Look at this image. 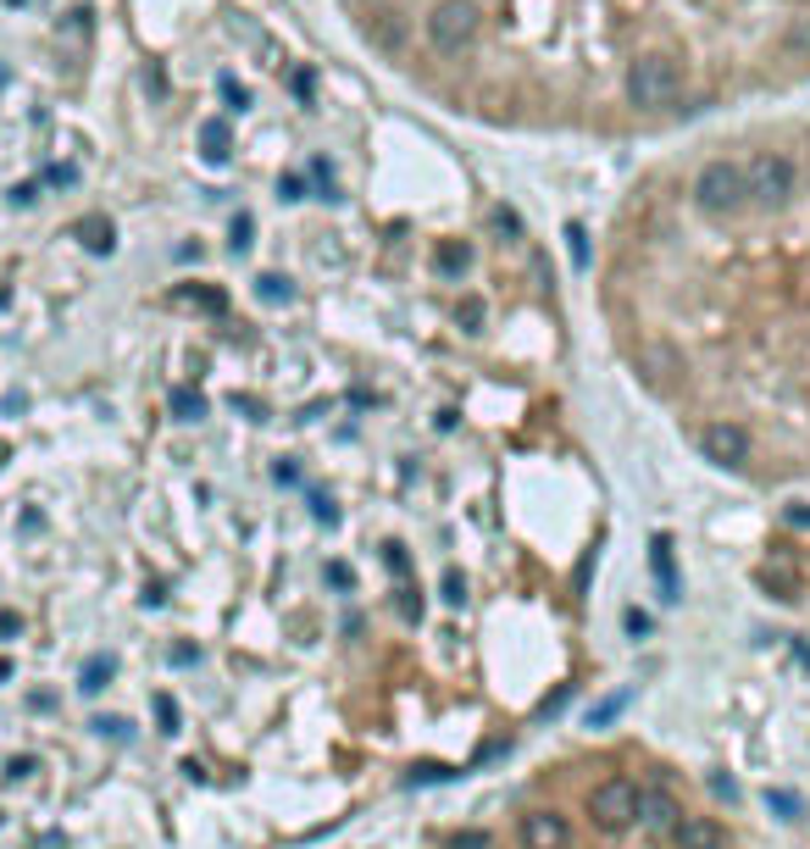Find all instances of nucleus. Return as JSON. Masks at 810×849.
<instances>
[{"label": "nucleus", "instance_id": "c756f323", "mask_svg": "<svg viewBox=\"0 0 810 849\" xmlns=\"http://www.w3.org/2000/svg\"><path fill=\"white\" fill-rule=\"evenodd\" d=\"M12 633H23V617L17 610H0V639H12Z\"/></svg>", "mask_w": 810, "mask_h": 849}, {"label": "nucleus", "instance_id": "7c9ffc66", "mask_svg": "<svg viewBox=\"0 0 810 849\" xmlns=\"http://www.w3.org/2000/svg\"><path fill=\"white\" fill-rule=\"evenodd\" d=\"M272 478H278V484H295V478H300V466H295V461H278V466H272Z\"/></svg>", "mask_w": 810, "mask_h": 849}, {"label": "nucleus", "instance_id": "6e6552de", "mask_svg": "<svg viewBox=\"0 0 810 849\" xmlns=\"http://www.w3.org/2000/svg\"><path fill=\"white\" fill-rule=\"evenodd\" d=\"M571 833H566V816L555 811H528L522 816V849H566Z\"/></svg>", "mask_w": 810, "mask_h": 849}, {"label": "nucleus", "instance_id": "f3484780", "mask_svg": "<svg viewBox=\"0 0 810 849\" xmlns=\"http://www.w3.org/2000/svg\"><path fill=\"white\" fill-rule=\"evenodd\" d=\"M106 678H112V655H94L89 667H83V694H94V689H106Z\"/></svg>", "mask_w": 810, "mask_h": 849}, {"label": "nucleus", "instance_id": "aec40b11", "mask_svg": "<svg viewBox=\"0 0 810 849\" xmlns=\"http://www.w3.org/2000/svg\"><path fill=\"white\" fill-rule=\"evenodd\" d=\"M622 705H628V694H610V699H600L594 711H589V722H594V728H605V722H610L616 711H622Z\"/></svg>", "mask_w": 810, "mask_h": 849}, {"label": "nucleus", "instance_id": "a878e982", "mask_svg": "<svg viewBox=\"0 0 810 849\" xmlns=\"http://www.w3.org/2000/svg\"><path fill=\"white\" fill-rule=\"evenodd\" d=\"M445 600H450V605H461V600H466V583H461V573H445Z\"/></svg>", "mask_w": 810, "mask_h": 849}, {"label": "nucleus", "instance_id": "6ab92c4d", "mask_svg": "<svg viewBox=\"0 0 810 849\" xmlns=\"http://www.w3.org/2000/svg\"><path fill=\"white\" fill-rule=\"evenodd\" d=\"M228 245H233V256H245V250L256 245V222H250L245 211H240V217H233V240H228Z\"/></svg>", "mask_w": 810, "mask_h": 849}, {"label": "nucleus", "instance_id": "ddd939ff", "mask_svg": "<svg viewBox=\"0 0 810 849\" xmlns=\"http://www.w3.org/2000/svg\"><path fill=\"white\" fill-rule=\"evenodd\" d=\"M201 145H206V162H211V167H222V162H228V123H217V117H211V123L201 128Z\"/></svg>", "mask_w": 810, "mask_h": 849}, {"label": "nucleus", "instance_id": "f257e3e1", "mask_svg": "<svg viewBox=\"0 0 810 849\" xmlns=\"http://www.w3.org/2000/svg\"><path fill=\"white\" fill-rule=\"evenodd\" d=\"M694 206L705 217H738L749 211V178H744V162H705L699 178H694Z\"/></svg>", "mask_w": 810, "mask_h": 849}, {"label": "nucleus", "instance_id": "5701e85b", "mask_svg": "<svg viewBox=\"0 0 810 849\" xmlns=\"http://www.w3.org/2000/svg\"><path fill=\"white\" fill-rule=\"evenodd\" d=\"M183 300H195V306H206V311H222V295H217V290H183Z\"/></svg>", "mask_w": 810, "mask_h": 849}, {"label": "nucleus", "instance_id": "1a4fd4ad", "mask_svg": "<svg viewBox=\"0 0 810 849\" xmlns=\"http://www.w3.org/2000/svg\"><path fill=\"white\" fill-rule=\"evenodd\" d=\"M672 838H678V849H728V827L717 816H683L672 827Z\"/></svg>", "mask_w": 810, "mask_h": 849}, {"label": "nucleus", "instance_id": "4c0bfd02", "mask_svg": "<svg viewBox=\"0 0 810 849\" xmlns=\"http://www.w3.org/2000/svg\"><path fill=\"white\" fill-rule=\"evenodd\" d=\"M7 7H23V0H7Z\"/></svg>", "mask_w": 810, "mask_h": 849}, {"label": "nucleus", "instance_id": "393cba45", "mask_svg": "<svg viewBox=\"0 0 810 849\" xmlns=\"http://www.w3.org/2000/svg\"><path fill=\"white\" fill-rule=\"evenodd\" d=\"M455 317H461L466 327H478V322H484V300H461V311H455Z\"/></svg>", "mask_w": 810, "mask_h": 849}, {"label": "nucleus", "instance_id": "72a5a7b5", "mask_svg": "<svg viewBox=\"0 0 810 849\" xmlns=\"http://www.w3.org/2000/svg\"><path fill=\"white\" fill-rule=\"evenodd\" d=\"M295 94H300V101H311V73H306V67L295 73Z\"/></svg>", "mask_w": 810, "mask_h": 849}, {"label": "nucleus", "instance_id": "cd10ccee", "mask_svg": "<svg viewBox=\"0 0 810 849\" xmlns=\"http://www.w3.org/2000/svg\"><path fill=\"white\" fill-rule=\"evenodd\" d=\"M222 94H228V106H233V112H240V106L250 101V94H245L240 83H233V78H222Z\"/></svg>", "mask_w": 810, "mask_h": 849}, {"label": "nucleus", "instance_id": "2eb2a0df", "mask_svg": "<svg viewBox=\"0 0 810 849\" xmlns=\"http://www.w3.org/2000/svg\"><path fill=\"white\" fill-rule=\"evenodd\" d=\"M172 416H178V422H201V416H206L201 389H172Z\"/></svg>", "mask_w": 810, "mask_h": 849}, {"label": "nucleus", "instance_id": "f704fd0d", "mask_svg": "<svg viewBox=\"0 0 810 849\" xmlns=\"http://www.w3.org/2000/svg\"><path fill=\"white\" fill-rule=\"evenodd\" d=\"M788 523H794V528H810V505H794V511H788Z\"/></svg>", "mask_w": 810, "mask_h": 849}, {"label": "nucleus", "instance_id": "4be33fe9", "mask_svg": "<svg viewBox=\"0 0 810 849\" xmlns=\"http://www.w3.org/2000/svg\"><path fill=\"white\" fill-rule=\"evenodd\" d=\"M156 717H162V728H167V733H178V705H172L167 694H156Z\"/></svg>", "mask_w": 810, "mask_h": 849}, {"label": "nucleus", "instance_id": "f03ea898", "mask_svg": "<svg viewBox=\"0 0 810 849\" xmlns=\"http://www.w3.org/2000/svg\"><path fill=\"white\" fill-rule=\"evenodd\" d=\"M683 89V67L672 56H639L628 67V101L633 106H672Z\"/></svg>", "mask_w": 810, "mask_h": 849}, {"label": "nucleus", "instance_id": "20e7f679", "mask_svg": "<svg viewBox=\"0 0 810 849\" xmlns=\"http://www.w3.org/2000/svg\"><path fill=\"white\" fill-rule=\"evenodd\" d=\"M478 7L472 0H439L434 7V17H427V44L434 51H445V56H461L472 39H478Z\"/></svg>", "mask_w": 810, "mask_h": 849}, {"label": "nucleus", "instance_id": "4468645a", "mask_svg": "<svg viewBox=\"0 0 810 849\" xmlns=\"http://www.w3.org/2000/svg\"><path fill=\"white\" fill-rule=\"evenodd\" d=\"M434 267H439L445 278H461V272L472 267V250H466V245H439V250H434Z\"/></svg>", "mask_w": 810, "mask_h": 849}, {"label": "nucleus", "instance_id": "9b49d317", "mask_svg": "<svg viewBox=\"0 0 810 849\" xmlns=\"http://www.w3.org/2000/svg\"><path fill=\"white\" fill-rule=\"evenodd\" d=\"M760 583L777 589V600H799V573L788 561H767V566H760Z\"/></svg>", "mask_w": 810, "mask_h": 849}, {"label": "nucleus", "instance_id": "473e14b6", "mask_svg": "<svg viewBox=\"0 0 810 849\" xmlns=\"http://www.w3.org/2000/svg\"><path fill=\"white\" fill-rule=\"evenodd\" d=\"M455 849H484V833H455Z\"/></svg>", "mask_w": 810, "mask_h": 849}, {"label": "nucleus", "instance_id": "423d86ee", "mask_svg": "<svg viewBox=\"0 0 810 849\" xmlns=\"http://www.w3.org/2000/svg\"><path fill=\"white\" fill-rule=\"evenodd\" d=\"M699 450L717 466H744L749 461V434L738 428V422H710V428L699 434Z\"/></svg>", "mask_w": 810, "mask_h": 849}, {"label": "nucleus", "instance_id": "c9c22d12", "mask_svg": "<svg viewBox=\"0 0 810 849\" xmlns=\"http://www.w3.org/2000/svg\"><path fill=\"white\" fill-rule=\"evenodd\" d=\"M794 655H799V667L810 672V644H805V639H794Z\"/></svg>", "mask_w": 810, "mask_h": 849}, {"label": "nucleus", "instance_id": "c85d7f7f", "mask_svg": "<svg viewBox=\"0 0 810 849\" xmlns=\"http://www.w3.org/2000/svg\"><path fill=\"white\" fill-rule=\"evenodd\" d=\"M327 583H333V589H350V566L333 561V566H327Z\"/></svg>", "mask_w": 810, "mask_h": 849}, {"label": "nucleus", "instance_id": "7ed1b4c3", "mask_svg": "<svg viewBox=\"0 0 810 849\" xmlns=\"http://www.w3.org/2000/svg\"><path fill=\"white\" fill-rule=\"evenodd\" d=\"M744 178H749V206H783L794 195V183H799V172H794V162L783 151L749 156L744 162Z\"/></svg>", "mask_w": 810, "mask_h": 849}, {"label": "nucleus", "instance_id": "a211bd4d", "mask_svg": "<svg viewBox=\"0 0 810 849\" xmlns=\"http://www.w3.org/2000/svg\"><path fill=\"white\" fill-rule=\"evenodd\" d=\"M566 250H571V267H589V233L578 222H566Z\"/></svg>", "mask_w": 810, "mask_h": 849}, {"label": "nucleus", "instance_id": "dca6fc26", "mask_svg": "<svg viewBox=\"0 0 810 849\" xmlns=\"http://www.w3.org/2000/svg\"><path fill=\"white\" fill-rule=\"evenodd\" d=\"M256 295H261L267 306H278V300H290L295 290H290V278H278V272H261V278H256Z\"/></svg>", "mask_w": 810, "mask_h": 849}, {"label": "nucleus", "instance_id": "f8f14e48", "mask_svg": "<svg viewBox=\"0 0 810 849\" xmlns=\"http://www.w3.org/2000/svg\"><path fill=\"white\" fill-rule=\"evenodd\" d=\"M78 240H83L94 256H112V245H117V240H112V222H106V217H83V222H78Z\"/></svg>", "mask_w": 810, "mask_h": 849}, {"label": "nucleus", "instance_id": "412c9836", "mask_svg": "<svg viewBox=\"0 0 810 849\" xmlns=\"http://www.w3.org/2000/svg\"><path fill=\"white\" fill-rule=\"evenodd\" d=\"M767 806H772L777 816H799V799H794L788 788H772V794H767Z\"/></svg>", "mask_w": 810, "mask_h": 849}, {"label": "nucleus", "instance_id": "39448f33", "mask_svg": "<svg viewBox=\"0 0 810 849\" xmlns=\"http://www.w3.org/2000/svg\"><path fill=\"white\" fill-rule=\"evenodd\" d=\"M589 811H594V822H600L605 833H622V827L639 822V788H633L628 777H605V783L589 794Z\"/></svg>", "mask_w": 810, "mask_h": 849}, {"label": "nucleus", "instance_id": "2f4dec72", "mask_svg": "<svg viewBox=\"0 0 810 849\" xmlns=\"http://www.w3.org/2000/svg\"><path fill=\"white\" fill-rule=\"evenodd\" d=\"M283 201H306V183L300 178H283Z\"/></svg>", "mask_w": 810, "mask_h": 849}, {"label": "nucleus", "instance_id": "e433bc0d", "mask_svg": "<svg viewBox=\"0 0 810 849\" xmlns=\"http://www.w3.org/2000/svg\"><path fill=\"white\" fill-rule=\"evenodd\" d=\"M0 678H12V660L7 655H0Z\"/></svg>", "mask_w": 810, "mask_h": 849}, {"label": "nucleus", "instance_id": "9d476101", "mask_svg": "<svg viewBox=\"0 0 810 849\" xmlns=\"http://www.w3.org/2000/svg\"><path fill=\"white\" fill-rule=\"evenodd\" d=\"M650 566H655V583H660V600H678L683 583H678V566H672V539L655 533L650 539Z\"/></svg>", "mask_w": 810, "mask_h": 849}, {"label": "nucleus", "instance_id": "b1692460", "mask_svg": "<svg viewBox=\"0 0 810 849\" xmlns=\"http://www.w3.org/2000/svg\"><path fill=\"white\" fill-rule=\"evenodd\" d=\"M622 628H628L633 639H644V633H650V617H644V610L633 605V610H628V617H622Z\"/></svg>", "mask_w": 810, "mask_h": 849}, {"label": "nucleus", "instance_id": "bb28decb", "mask_svg": "<svg viewBox=\"0 0 810 849\" xmlns=\"http://www.w3.org/2000/svg\"><path fill=\"white\" fill-rule=\"evenodd\" d=\"M311 516H317V523H327V528H333V523H339V511H333V505H327L322 494L311 500Z\"/></svg>", "mask_w": 810, "mask_h": 849}, {"label": "nucleus", "instance_id": "0eeeda50", "mask_svg": "<svg viewBox=\"0 0 810 849\" xmlns=\"http://www.w3.org/2000/svg\"><path fill=\"white\" fill-rule=\"evenodd\" d=\"M683 822V806L666 788H644L639 794V827L650 833V838H672V827Z\"/></svg>", "mask_w": 810, "mask_h": 849}]
</instances>
